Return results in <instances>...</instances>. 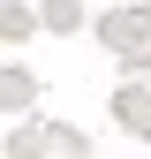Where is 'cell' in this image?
Masks as SVG:
<instances>
[{
	"mask_svg": "<svg viewBox=\"0 0 151 159\" xmlns=\"http://www.w3.org/2000/svg\"><path fill=\"white\" fill-rule=\"evenodd\" d=\"M83 30H98V46L113 61H151V8H106L98 23H83Z\"/></svg>",
	"mask_w": 151,
	"mask_h": 159,
	"instance_id": "cell-1",
	"label": "cell"
},
{
	"mask_svg": "<svg viewBox=\"0 0 151 159\" xmlns=\"http://www.w3.org/2000/svg\"><path fill=\"white\" fill-rule=\"evenodd\" d=\"M121 68H128V76L113 84L106 106H113V121H121L128 136H144V144H151V61H121Z\"/></svg>",
	"mask_w": 151,
	"mask_h": 159,
	"instance_id": "cell-2",
	"label": "cell"
},
{
	"mask_svg": "<svg viewBox=\"0 0 151 159\" xmlns=\"http://www.w3.org/2000/svg\"><path fill=\"white\" fill-rule=\"evenodd\" d=\"M91 23V8L83 0H38V30H53V38H76Z\"/></svg>",
	"mask_w": 151,
	"mask_h": 159,
	"instance_id": "cell-3",
	"label": "cell"
},
{
	"mask_svg": "<svg viewBox=\"0 0 151 159\" xmlns=\"http://www.w3.org/2000/svg\"><path fill=\"white\" fill-rule=\"evenodd\" d=\"M30 98H38V76L8 61V68H0V114H30Z\"/></svg>",
	"mask_w": 151,
	"mask_h": 159,
	"instance_id": "cell-4",
	"label": "cell"
},
{
	"mask_svg": "<svg viewBox=\"0 0 151 159\" xmlns=\"http://www.w3.org/2000/svg\"><path fill=\"white\" fill-rule=\"evenodd\" d=\"M0 152H8V159H38V152H45V121H30V114H15V129L0 136Z\"/></svg>",
	"mask_w": 151,
	"mask_h": 159,
	"instance_id": "cell-5",
	"label": "cell"
},
{
	"mask_svg": "<svg viewBox=\"0 0 151 159\" xmlns=\"http://www.w3.org/2000/svg\"><path fill=\"white\" fill-rule=\"evenodd\" d=\"M30 30H38V8H23V0H0V38H8V46H30Z\"/></svg>",
	"mask_w": 151,
	"mask_h": 159,
	"instance_id": "cell-6",
	"label": "cell"
},
{
	"mask_svg": "<svg viewBox=\"0 0 151 159\" xmlns=\"http://www.w3.org/2000/svg\"><path fill=\"white\" fill-rule=\"evenodd\" d=\"M45 152H68V159H83V152H91V136H83V129H68V121H45Z\"/></svg>",
	"mask_w": 151,
	"mask_h": 159,
	"instance_id": "cell-7",
	"label": "cell"
}]
</instances>
